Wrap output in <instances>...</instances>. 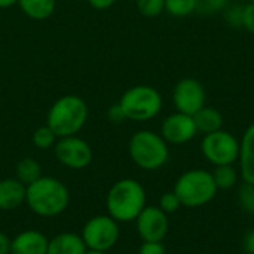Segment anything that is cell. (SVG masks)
<instances>
[{
    "label": "cell",
    "mask_w": 254,
    "mask_h": 254,
    "mask_svg": "<svg viewBox=\"0 0 254 254\" xmlns=\"http://www.w3.org/2000/svg\"><path fill=\"white\" fill-rule=\"evenodd\" d=\"M128 153L131 161L146 171L162 168L170 158L168 143L161 134L150 129H140L131 135L128 141Z\"/></svg>",
    "instance_id": "4"
},
{
    "label": "cell",
    "mask_w": 254,
    "mask_h": 254,
    "mask_svg": "<svg viewBox=\"0 0 254 254\" xmlns=\"http://www.w3.org/2000/svg\"><path fill=\"white\" fill-rule=\"evenodd\" d=\"M241 27L250 34H254V3H247L243 6V22Z\"/></svg>",
    "instance_id": "28"
},
{
    "label": "cell",
    "mask_w": 254,
    "mask_h": 254,
    "mask_svg": "<svg viewBox=\"0 0 254 254\" xmlns=\"http://www.w3.org/2000/svg\"><path fill=\"white\" fill-rule=\"evenodd\" d=\"M118 0H88L89 6L95 10H106L109 7H112Z\"/></svg>",
    "instance_id": "31"
},
{
    "label": "cell",
    "mask_w": 254,
    "mask_h": 254,
    "mask_svg": "<svg viewBox=\"0 0 254 254\" xmlns=\"http://www.w3.org/2000/svg\"><path fill=\"white\" fill-rule=\"evenodd\" d=\"M125 119L132 122H147L155 119L162 110V95L150 85H134L128 88L118 101Z\"/></svg>",
    "instance_id": "6"
},
{
    "label": "cell",
    "mask_w": 254,
    "mask_h": 254,
    "mask_svg": "<svg viewBox=\"0 0 254 254\" xmlns=\"http://www.w3.org/2000/svg\"><path fill=\"white\" fill-rule=\"evenodd\" d=\"M201 153L214 167L234 165L240 158V140L225 129L205 134L201 141Z\"/></svg>",
    "instance_id": "7"
},
{
    "label": "cell",
    "mask_w": 254,
    "mask_h": 254,
    "mask_svg": "<svg viewBox=\"0 0 254 254\" xmlns=\"http://www.w3.org/2000/svg\"><path fill=\"white\" fill-rule=\"evenodd\" d=\"M238 204L247 214H254V185L244 183L238 189Z\"/></svg>",
    "instance_id": "24"
},
{
    "label": "cell",
    "mask_w": 254,
    "mask_h": 254,
    "mask_svg": "<svg viewBox=\"0 0 254 254\" xmlns=\"http://www.w3.org/2000/svg\"><path fill=\"white\" fill-rule=\"evenodd\" d=\"M48 237L37 229H27L12 238L10 254H46Z\"/></svg>",
    "instance_id": "13"
},
{
    "label": "cell",
    "mask_w": 254,
    "mask_h": 254,
    "mask_svg": "<svg viewBox=\"0 0 254 254\" xmlns=\"http://www.w3.org/2000/svg\"><path fill=\"white\" fill-rule=\"evenodd\" d=\"M70 204V190L58 179L42 176L27 186L25 205L39 217L51 219L63 214Z\"/></svg>",
    "instance_id": "1"
},
{
    "label": "cell",
    "mask_w": 254,
    "mask_h": 254,
    "mask_svg": "<svg viewBox=\"0 0 254 254\" xmlns=\"http://www.w3.org/2000/svg\"><path fill=\"white\" fill-rule=\"evenodd\" d=\"M207 92L204 85L195 77L180 79L173 89V103L176 112L193 116L205 106Z\"/></svg>",
    "instance_id": "10"
},
{
    "label": "cell",
    "mask_w": 254,
    "mask_h": 254,
    "mask_svg": "<svg viewBox=\"0 0 254 254\" xmlns=\"http://www.w3.org/2000/svg\"><path fill=\"white\" fill-rule=\"evenodd\" d=\"M225 18H226L229 25L241 27V22H243V6H238V4L228 6L225 9Z\"/></svg>",
    "instance_id": "27"
},
{
    "label": "cell",
    "mask_w": 254,
    "mask_h": 254,
    "mask_svg": "<svg viewBox=\"0 0 254 254\" xmlns=\"http://www.w3.org/2000/svg\"><path fill=\"white\" fill-rule=\"evenodd\" d=\"M27 186L16 177L0 180V211H15L25 204Z\"/></svg>",
    "instance_id": "14"
},
{
    "label": "cell",
    "mask_w": 254,
    "mask_h": 254,
    "mask_svg": "<svg viewBox=\"0 0 254 254\" xmlns=\"http://www.w3.org/2000/svg\"><path fill=\"white\" fill-rule=\"evenodd\" d=\"M16 6L27 18L34 21H45L54 15L57 0H18Z\"/></svg>",
    "instance_id": "17"
},
{
    "label": "cell",
    "mask_w": 254,
    "mask_h": 254,
    "mask_svg": "<svg viewBox=\"0 0 254 254\" xmlns=\"http://www.w3.org/2000/svg\"><path fill=\"white\" fill-rule=\"evenodd\" d=\"M58 141V135L45 124L39 128L34 129L33 135H31V143L36 149L39 150H48V149H54L55 143Z\"/></svg>",
    "instance_id": "21"
},
{
    "label": "cell",
    "mask_w": 254,
    "mask_h": 254,
    "mask_svg": "<svg viewBox=\"0 0 254 254\" xmlns=\"http://www.w3.org/2000/svg\"><path fill=\"white\" fill-rule=\"evenodd\" d=\"M173 190L179 196L183 207L198 208L211 202L219 189L210 171L193 168L185 171L177 179Z\"/></svg>",
    "instance_id": "5"
},
{
    "label": "cell",
    "mask_w": 254,
    "mask_h": 254,
    "mask_svg": "<svg viewBox=\"0 0 254 254\" xmlns=\"http://www.w3.org/2000/svg\"><path fill=\"white\" fill-rule=\"evenodd\" d=\"M168 214H165L158 205H146L135 219L137 234L141 241L162 243L168 234Z\"/></svg>",
    "instance_id": "11"
},
{
    "label": "cell",
    "mask_w": 254,
    "mask_h": 254,
    "mask_svg": "<svg viewBox=\"0 0 254 254\" xmlns=\"http://www.w3.org/2000/svg\"><path fill=\"white\" fill-rule=\"evenodd\" d=\"M244 250L249 254H254V229L244 237Z\"/></svg>",
    "instance_id": "33"
},
{
    "label": "cell",
    "mask_w": 254,
    "mask_h": 254,
    "mask_svg": "<svg viewBox=\"0 0 254 254\" xmlns=\"http://www.w3.org/2000/svg\"><path fill=\"white\" fill-rule=\"evenodd\" d=\"M249 1H250V3H254V0H249Z\"/></svg>",
    "instance_id": "36"
},
{
    "label": "cell",
    "mask_w": 254,
    "mask_h": 254,
    "mask_svg": "<svg viewBox=\"0 0 254 254\" xmlns=\"http://www.w3.org/2000/svg\"><path fill=\"white\" fill-rule=\"evenodd\" d=\"M89 109L86 101L76 94H65L54 101L46 115V125L61 137L77 135L86 125Z\"/></svg>",
    "instance_id": "3"
},
{
    "label": "cell",
    "mask_w": 254,
    "mask_h": 254,
    "mask_svg": "<svg viewBox=\"0 0 254 254\" xmlns=\"http://www.w3.org/2000/svg\"><path fill=\"white\" fill-rule=\"evenodd\" d=\"M240 174L244 183L254 185V122L244 131L240 140Z\"/></svg>",
    "instance_id": "15"
},
{
    "label": "cell",
    "mask_w": 254,
    "mask_h": 254,
    "mask_svg": "<svg viewBox=\"0 0 254 254\" xmlns=\"http://www.w3.org/2000/svg\"><path fill=\"white\" fill-rule=\"evenodd\" d=\"M80 237L89 250L110 252L119 241V223L109 214H98L86 220Z\"/></svg>",
    "instance_id": "8"
},
{
    "label": "cell",
    "mask_w": 254,
    "mask_h": 254,
    "mask_svg": "<svg viewBox=\"0 0 254 254\" xmlns=\"http://www.w3.org/2000/svg\"><path fill=\"white\" fill-rule=\"evenodd\" d=\"M57 161L70 170H83L92 162V147L79 135L61 137L54 146Z\"/></svg>",
    "instance_id": "9"
},
{
    "label": "cell",
    "mask_w": 254,
    "mask_h": 254,
    "mask_svg": "<svg viewBox=\"0 0 254 254\" xmlns=\"http://www.w3.org/2000/svg\"><path fill=\"white\" fill-rule=\"evenodd\" d=\"M18 0H0V9H9L12 6H16Z\"/></svg>",
    "instance_id": "34"
},
{
    "label": "cell",
    "mask_w": 254,
    "mask_h": 254,
    "mask_svg": "<svg viewBox=\"0 0 254 254\" xmlns=\"http://www.w3.org/2000/svg\"><path fill=\"white\" fill-rule=\"evenodd\" d=\"M138 254H165V247L162 243L143 241V244L138 249Z\"/></svg>",
    "instance_id": "29"
},
{
    "label": "cell",
    "mask_w": 254,
    "mask_h": 254,
    "mask_svg": "<svg viewBox=\"0 0 254 254\" xmlns=\"http://www.w3.org/2000/svg\"><path fill=\"white\" fill-rule=\"evenodd\" d=\"M12 238H9L4 232L0 231V254H10Z\"/></svg>",
    "instance_id": "32"
},
{
    "label": "cell",
    "mask_w": 254,
    "mask_h": 254,
    "mask_svg": "<svg viewBox=\"0 0 254 254\" xmlns=\"http://www.w3.org/2000/svg\"><path fill=\"white\" fill-rule=\"evenodd\" d=\"M107 118H109L112 122H115V124H119V122L127 121V119H125V115H124V112H122V109L119 107L118 103L113 104V106L107 110Z\"/></svg>",
    "instance_id": "30"
},
{
    "label": "cell",
    "mask_w": 254,
    "mask_h": 254,
    "mask_svg": "<svg viewBox=\"0 0 254 254\" xmlns=\"http://www.w3.org/2000/svg\"><path fill=\"white\" fill-rule=\"evenodd\" d=\"M147 196L143 185L135 179H121L112 185L106 196L107 214L121 223L135 222L143 211Z\"/></svg>",
    "instance_id": "2"
},
{
    "label": "cell",
    "mask_w": 254,
    "mask_h": 254,
    "mask_svg": "<svg viewBox=\"0 0 254 254\" xmlns=\"http://www.w3.org/2000/svg\"><path fill=\"white\" fill-rule=\"evenodd\" d=\"M193 121L198 132L204 135L219 131L223 127V115L220 113V110H217L216 107H210L207 104L193 115Z\"/></svg>",
    "instance_id": "18"
},
{
    "label": "cell",
    "mask_w": 254,
    "mask_h": 254,
    "mask_svg": "<svg viewBox=\"0 0 254 254\" xmlns=\"http://www.w3.org/2000/svg\"><path fill=\"white\" fill-rule=\"evenodd\" d=\"M86 250L80 234L61 232L49 240L46 254H85Z\"/></svg>",
    "instance_id": "16"
},
{
    "label": "cell",
    "mask_w": 254,
    "mask_h": 254,
    "mask_svg": "<svg viewBox=\"0 0 254 254\" xmlns=\"http://www.w3.org/2000/svg\"><path fill=\"white\" fill-rule=\"evenodd\" d=\"M42 176L43 174H42L40 164L34 158H31V156H25V158L19 159L16 167H15V177L21 183H24L25 186L31 185L33 182H36Z\"/></svg>",
    "instance_id": "19"
},
{
    "label": "cell",
    "mask_w": 254,
    "mask_h": 254,
    "mask_svg": "<svg viewBox=\"0 0 254 254\" xmlns=\"http://www.w3.org/2000/svg\"><path fill=\"white\" fill-rule=\"evenodd\" d=\"M85 254H109V252H100V250H86Z\"/></svg>",
    "instance_id": "35"
},
{
    "label": "cell",
    "mask_w": 254,
    "mask_h": 254,
    "mask_svg": "<svg viewBox=\"0 0 254 254\" xmlns=\"http://www.w3.org/2000/svg\"><path fill=\"white\" fill-rule=\"evenodd\" d=\"M135 6L146 18H156L165 12V0H135Z\"/></svg>",
    "instance_id": "23"
},
{
    "label": "cell",
    "mask_w": 254,
    "mask_h": 254,
    "mask_svg": "<svg viewBox=\"0 0 254 254\" xmlns=\"http://www.w3.org/2000/svg\"><path fill=\"white\" fill-rule=\"evenodd\" d=\"M165 214H173L176 213L180 207H182V202L179 199V196L173 192H165L161 199H159V205H158Z\"/></svg>",
    "instance_id": "26"
},
{
    "label": "cell",
    "mask_w": 254,
    "mask_h": 254,
    "mask_svg": "<svg viewBox=\"0 0 254 254\" xmlns=\"http://www.w3.org/2000/svg\"><path fill=\"white\" fill-rule=\"evenodd\" d=\"M159 134L168 144L180 146V144H186L192 141L196 137L198 129L195 125L193 116L176 112V113L168 115L162 121Z\"/></svg>",
    "instance_id": "12"
},
{
    "label": "cell",
    "mask_w": 254,
    "mask_h": 254,
    "mask_svg": "<svg viewBox=\"0 0 254 254\" xmlns=\"http://www.w3.org/2000/svg\"><path fill=\"white\" fill-rule=\"evenodd\" d=\"M229 0H198L196 12L204 15H214L228 7Z\"/></svg>",
    "instance_id": "25"
},
{
    "label": "cell",
    "mask_w": 254,
    "mask_h": 254,
    "mask_svg": "<svg viewBox=\"0 0 254 254\" xmlns=\"http://www.w3.org/2000/svg\"><path fill=\"white\" fill-rule=\"evenodd\" d=\"M198 0H165V12L176 18H185L196 12Z\"/></svg>",
    "instance_id": "22"
},
{
    "label": "cell",
    "mask_w": 254,
    "mask_h": 254,
    "mask_svg": "<svg viewBox=\"0 0 254 254\" xmlns=\"http://www.w3.org/2000/svg\"><path fill=\"white\" fill-rule=\"evenodd\" d=\"M211 174H213L214 183H216L219 190H229L238 182V171L234 168V165L216 167Z\"/></svg>",
    "instance_id": "20"
}]
</instances>
